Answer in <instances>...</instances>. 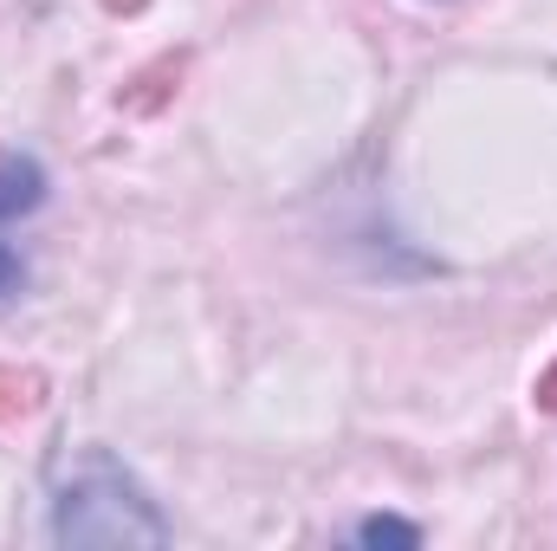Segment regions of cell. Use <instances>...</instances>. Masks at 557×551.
Masks as SVG:
<instances>
[{
	"mask_svg": "<svg viewBox=\"0 0 557 551\" xmlns=\"http://www.w3.org/2000/svg\"><path fill=\"white\" fill-rule=\"evenodd\" d=\"M52 539L59 546H169V519L104 448H85L52 474Z\"/></svg>",
	"mask_w": 557,
	"mask_h": 551,
	"instance_id": "1",
	"label": "cell"
},
{
	"mask_svg": "<svg viewBox=\"0 0 557 551\" xmlns=\"http://www.w3.org/2000/svg\"><path fill=\"white\" fill-rule=\"evenodd\" d=\"M532 396H539V409H545V415H557V357L545 364V377H539V390H532Z\"/></svg>",
	"mask_w": 557,
	"mask_h": 551,
	"instance_id": "6",
	"label": "cell"
},
{
	"mask_svg": "<svg viewBox=\"0 0 557 551\" xmlns=\"http://www.w3.org/2000/svg\"><path fill=\"white\" fill-rule=\"evenodd\" d=\"M39 396H46V383H39L33 370H7V364H0V428L26 421V415L39 409Z\"/></svg>",
	"mask_w": 557,
	"mask_h": 551,
	"instance_id": "3",
	"label": "cell"
},
{
	"mask_svg": "<svg viewBox=\"0 0 557 551\" xmlns=\"http://www.w3.org/2000/svg\"><path fill=\"white\" fill-rule=\"evenodd\" d=\"M357 539H363V546H416V526H396V519H370V526H357Z\"/></svg>",
	"mask_w": 557,
	"mask_h": 551,
	"instance_id": "4",
	"label": "cell"
},
{
	"mask_svg": "<svg viewBox=\"0 0 557 551\" xmlns=\"http://www.w3.org/2000/svg\"><path fill=\"white\" fill-rule=\"evenodd\" d=\"M39 201H46V169L33 156H0V221H13Z\"/></svg>",
	"mask_w": 557,
	"mask_h": 551,
	"instance_id": "2",
	"label": "cell"
},
{
	"mask_svg": "<svg viewBox=\"0 0 557 551\" xmlns=\"http://www.w3.org/2000/svg\"><path fill=\"white\" fill-rule=\"evenodd\" d=\"M104 7H111V13H137L143 0H104Z\"/></svg>",
	"mask_w": 557,
	"mask_h": 551,
	"instance_id": "7",
	"label": "cell"
},
{
	"mask_svg": "<svg viewBox=\"0 0 557 551\" xmlns=\"http://www.w3.org/2000/svg\"><path fill=\"white\" fill-rule=\"evenodd\" d=\"M20 285H26V260L0 241V305H13V292H20Z\"/></svg>",
	"mask_w": 557,
	"mask_h": 551,
	"instance_id": "5",
	"label": "cell"
}]
</instances>
